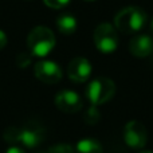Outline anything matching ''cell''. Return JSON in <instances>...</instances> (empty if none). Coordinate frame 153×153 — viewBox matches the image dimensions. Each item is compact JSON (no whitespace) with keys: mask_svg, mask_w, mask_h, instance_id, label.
Instances as JSON below:
<instances>
[{"mask_svg":"<svg viewBox=\"0 0 153 153\" xmlns=\"http://www.w3.org/2000/svg\"><path fill=\"white\" fill-rule=\"evenodd\" d=\"M8 144H23L26 148H36L46 138V129L39 122H27L23 126H10L3 134Z\"/></svg>","mask_w":153,"mask_h":153,"instance_id":"6da1fadb","label":"cell"},{"mask_svg":"<svg viewBox=\"0 0 153 153\" xmlns=\"http://www.w3.org/2000/svg\"><path fill=\"white\" fill-rule=\"evenodd\" d=\"M148 20L146 12L140 7H125L114 16V27L122 34H136Z\"/></svg>","mask_w":153,"mask_h":153,"instance_id":"7a4b0ae2","label":"cell"},{"mask_svg":"<svg viewBox=\"0 0 153 153\" xmlns=\"http://www.w3.org/2000/svg\"><path fill=\"white\" fill-rule=\"evenodd\" d=\"M55 35L48 27L38 26L30 31L27 36V46L34 56H46L55 47Z\"/></svg>","mask_w":153,"mask_h":153,"instance_id":"3957f363","label":"cell"},{"mask_svg":"<svg viewBox=\"0 0 153 153\" xmlns=\"http://www.w3.org/2000/svg\"><path fill=\"white\" fill-rule=\"evenodd\" d=\"M116 94V83L110 78L100 76L86 87V97L93 106H100L110 101Z\"/></svg>","mask_w":153,"mask_h":153,"instance_id":"277c9868","label":"cell"},{"mask_svg":"<svg viewBox=\"0 0 153 153\" xmlns=\"http://www.w3.org/2000/svg\"><path fill=\"white\" fill-rule=\"evenodd\" d=\"M94 45L100 53L111 54L118 47V32L116 27L109 23H101L94 30Z\"/></svg>","mask_w":153,"mask_h":153,"instance_id":"5b68a950","label":"cell"},{"mask_svg":"<svg viewBox=\"0 0 153 153\" xmlns=\"http://www.w3.org/2000/svg\"><path fill=\"white\" fill-rule=\"evenodd\" d=\"M124 140L128 146L133 149H141L146 145L148 141V133L141 122L129 121L124 128Z\"/></svg>","mask_w":153,"mask_h":153,"instance_id":"8992f818","label":"cell"},{"mask_svg":"<svg viewBox=\"0 0 153 153\" xmlns=\"http://www.w3.org/2000/svg\"><path fill=\"white\" fill-rule=\"evenodd\" d=\"M34 74L40 82L46 85H55L63 76L62 69L56 62L53 61H39L34 66Z\"/></svg>","mask_w":153,"mask_h":153,"instance_id":"52a82bcc","label":"cell"},{"mask_svg":"<svg viewBox=\"0 0 153 153\" xmlns=\"http://www.w3.org/2000/svg\"><path fill=\"white\" fill-rule=\"evenodd\" d=\"M55 106L63 113H76L82 109L83 101L78 93L73 90H61L54 98Z\"/></svg>","mask_w":153,"mask_h":153,"instance_id":"ba28073f","label":"cell"},{"mask_svg":"<svg viewBox=\"0 0 153 153\" xmlns=\"http://www.w3.org/2000/svg\"><path fill=\"white\" fill-rule=\"evenodd\" d=\"M90 74H91V65L86 58L78 56V58L70 61L69 66H67V76L73 82L83 83L89 79Z\"/></svg>","mask_w":153,"mask_h":153,"instance_id":"9c48e42d","label":"cell"},{"mask_svg":"<svg viewBox=\"0 0 153 153\" xmlns=\"http://www.w3.org/2000/svg\"><path fill=\"white\" fill-rule=\"evenodd\" d=\"M129 51L137 58H145L153 53V39L149 35L141 34L134 36L129 43Z\"/></svg>","mask_w":153,"mask_h":153,"instance_id":"30bf717a","label":"cell"},{"mask_svg":"<svg viewBox=\"0 0 153 153\" xmlns=\"http://www.w3.org/2000/svg\"><path fill=\"white\" fill-rule=\"evenodd\" d=\"M55 24H56L58 31L63 35L74 34L76 27H78L75 16H73L71 13H62V15H59L58 19H56V22H55Z\"/></svg>","mask_w":153,"mask_h":153,"instance_id":"8fae6325","label":"cell"},{"mask_svg":"<svg viewBox=\"0 0 153 153\" xmlns=\"http://www.w3.org/2000/svg\"><path fill=\"white\" fill-rule=\"evenodd\" d=\"M75 153H102V146L94 138H83L76 144Z\"/></svg>","mask_w":153,"mask_h":153,"instance_id":"7c38bea8","label":"cell"},{"mask_svg":"<svg viewBox=\"0 0 153 153\" xmlns=\"http://www.w3.org/2000/svg\"><path fill=\"white\" fill-rule=\"evenodd\" d=\"M83 120L86 124L89 125H95L98 121L101 120V114H100V110H98L97 106H90L83 114Z\"/></svg>","mask_w":153,"mask_h":153,"instance_id":"4fadbf2b","label":"cell"},{"mask_svg":"<svg viewBox=\"0 0 153 153\" xmlns=\"http://www.w3.org/2000/svg\"><path fill=\"white\" fill-rule=\"evenodd\" d=\"M47 153H75V148L73 145H70V144L59 143V144L50 146Z\"/></svg>","mask_w":153,"mask_h":153,"instance_id":"5bb4252c","label":"cell"},{"mask_svg":"<svg viewBox=\"0 0 153 153\" xmlns=\"http://www.w3.org/2000/svg\"><path fill=\"white\" fill-rule=\"evenodd\" d=\"M31 58H32L31 54L20 53V54H18V56H16V65H18L20 69H24V67H27L30 63H31Z\"/></svg>","mask_w":153,"mask_h":153,"instance_id":"9a60e30c","label":"cell"},{"mask_svg":"<svg viewBox=\"0 0 153 153\" xmlns=\"http://www.w3.org/2000/svg\"><path fill=\"white\" fill-rule=\"evenodd\" d=\"M46 5L48 8H53V10H61V8L66 7L70 3V0H43Z\"/></svg>","mask_w":153,"mask_h":153,"instance_id":"2e32d148","label":"cell"},{"mask_svg":"<svg viewBox=\"0 0 153 153\" xmlns=\"http://www.w3.org/2000/svg\"><path fill=\"white\" fill-rule=\"evenodd\" d=\"M7 42H8V38H7V35H5V32L3 31V30H0V50L7 46Z\"/></svg>","mask_w":153,"mask_h":153,"instance_id":"e0dca14e","label":"cell"},{"mask_svg":"<svg viewBox=\"0 0 153 153\" xmlns=\"http://www.w3.org/2000/svg\"><path fill=\"white\" fill-rule=\"evenodd\" d=\"M5 153H26V152H24L22 148H19V146H11Z\"/></svg>","mask_w":153,"mask_h":153,"instance_id":"ac0fdd59","label":"cell"},{"mask_svg":"<svg viewBox=\"0 0 153 153\" xmlns=\"http://www.w3.org/2000/svg\"><path fill=\"white\" fill-rule=\"evenodd\" d=\"M151 30L153 31V19H152V22H151Z\"/></svg>","mask_w":153,"mask_h":153,"instance_id":"d6986e66","label":"cell"},{"mask_svg":"<svg viewBox=\"0 0 153 153\" xmlns=\"http://www.w3.org/2000/svg\"><path fill=\"white\" fill-rule=\"evenodd\" d=\"M140 153H153V152H151V151H144V152H140Z\"/></svg>","mask_w":153,"mask_h":153,"instance_id":"ffe728a7","label":"cell"},{"mask_svg":"<svg viewBox=\"0 0 153 153\" xmlns=\"http://www.w3.org/2000/svg\"><path fill=\"white\" fill-rule=\"evenodd\" d=\"M86 1H94V0H86Z\"/></svg>","mask_w":153,"mask_h":153,"instance_id":"44dd1931","label":"cell"},{"mask_svg":"<svg viewBox=\"0 0 153 153\" xmlns=\"http://www.w3.org/2000/svg\"><path fill=\"white\" fill-rule=\"evenodd\" d=\"M38 153H47V152H38Z\"/></svg>","mask_w":153,"mask_h":153,"instance_id":"7402d4cb","label":"cell"},{"mask_svg":"<svg viewBox=\"0 0 153 153\" xmlns=\"http://www.w3.org/2000/svg\"><path fill=\"white\" fill-rule=\"evenodd\" d=\"M27 1H30V0H27Z\"/></svg>","mask_w":153,"mask_h":153,"instance_id":"603a6c76","label":"cell"}]
</instances>
